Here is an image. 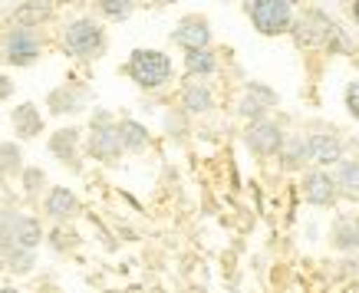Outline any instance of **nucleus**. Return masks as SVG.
<instances>
[{"mask_svg":"<svg viewBox=\"0 0 359 293\" xmlns=\"http://www.w3.org/2000/svg\"><path fill=\"white\" fill-rule=\"evenodd\" d=\"M43 240V228L40 221L30 214H17V211H7L0 217V250L11 254V250H33Z\"/></svg>","mask_w":359,"mask_h":293,"instance_id":"1","label":"nucleus"},{"mask_svg":"<svg viewBox=\"0 0 359 293\" xmlns=\"http://www.w3.org/2000/svg\"><path fill=\"white\" fill-rule=\"evenodd\" d=\"M172 60L162 50H135L129 56V76L139 83L142 89H158L172 79Z\"/></svg>","mask_w":359,"mask_h":293,"instance_id":"2","label":"nucleus"},{"mask_svg":"<svg viewBox=\"0 0 359 293\" xmlns=\"http://www.w3.org/2000/svg\"><path fill=\"white\" fill-rule=\"evenodd\" d=\"M63 46L79 60H96L106 50V33H102V27L96 20L79 17L63 30Z\"/></svg>","mask_w":359,"mask_h":293,"instance_id":"3","label":"nucleus"},{"mask_svg":"<svg viewBox=\"0 0 359 293\" xmlns=\"http://www.w3.org/2000/svg\"><path fill=\"white\" fill-rule=\"evenodd\" d=\"M248 13L254 20V27L261 33H267V36L287 33L290 23H294V11H290L287 0H254V4H248Z\"/></svg>","mask_w":359,"mask_h":293,"instance_id":"4","label":"nucleus"},{"mask_svg":"<svg viewBox=\"0 0 359 293\" xmlns=\"http://www.w3.org/2000/svg\"><path fill=\"white\" fill-rule=\"evenodd\" d=\"M89 155L99 158V162H116L122 155V142H119V132L112 125L109 112H96L93 119V132H89Z\"/></svg>","mask_w":359,"mask_h":293,"instance_id":"5","label":"nucleus"},{"mask_svg":"<svg viewBox=\"0 0 359 293\" xmlns=\"http://www.w3.org/2000/svg\"><path fill=\"white\" fill-rule=\"evenodd\" d=\"M40 50H43V43H40V33L27 30V27L11 30L7 43H4V56H7V63H13V66H30L33 60L40 56Z\"/></svg>","mask_w":359,"mask_h":293,"instance_id":"6","label":"nucleus"},{"mask_svg":"<svg viewBox=\"0 0 359 293\" xmlns=\"http://www.w3.org/2000/svg\"><path fill=\"white\" fill-rule=\"evenodd\" d=\"M244 142H248V149L254 155H264V158H267V155H277L283 149V129L277 125V122H271V119L250 122Z\"/></svg>","mask_w":359,"mask_h":293,"instance_id":"7","label":"nucleus"},{"mask_svg":"<svg viewBox=\"0 0 359 293\" xmlns=\"http://www.w3.org/2000/svg\"><path fill=\"white\" fill-rule=\"evenodd\" d=\"M172 40L178 46H185V53H195V50H208L211 43V27H208L205 17H185V20L175 27Z\"/></svg>","mask_w":359,"mask_h":293,"instance_id":"8","label":"nucleus"},{"mask_svg":"<svg viewBox=\"0 0 359 293\" xmlns=\"http://www.w3.org/2000/svg\"><path fill=\"white\" fill-rule=\"evenodd\" d=\"M273 102H277V96H273L271 89L248 86L244 89V96H241V102H238V112L244 116V119H250V122H261Z\"/></svg>","mask_w":359,"mask_h":293,"instance_id":"9","label":"nucleus"},{"mask_svg":"<svg viewBox=\"0 0 359 293\" xmlns=\"http://www.w3.org/2000/svg\"><path fill=\"white\" fill-rule=\"evenodd\" d=\"M304 198L310 205H333L337 201V182L327 172L304 175Z\"/></svg>","mask_w":359,"mask_h":293,"instance_id":"10","label":"nucleus"},{"mask_svg":"<svg viewBox=\"0 0 359 293\" xmlns=\"http://www.w3.org/2000/svg\"><path fill=\"white\" fill-rule=\"evenodd\" d=\"M306 152H310V162H316V165L343 162V145H339L337 135H310L306 139Z\"/></svg>","mask_w":359,"mask_h":293,"instance_id":"11","label":"nucleus"},{"mask_svg":"<svg viewBox=\"0 0 359 293\" xmlns=\"http://www.w3.org/2000/svg\"><path fill=\"white\" fill-rule=\"evenodd\" d=\"M46 214L53 217V221H69V217H76L79 214V201H76V195L69 191V188H53L50 195H46Z\"/></svg>","mask_w":359,"mask_h":293,"instance_id":"12","label":"nucleus"},{"mask_svg":"<svg viewBox=\"0 0 359 293\" xmlns=\"http://www.w3.org/2000/svg\"><path fill=\"white\" fill-rule=\"evenodd\" d=\"M76 145H79V129H60L53 139H50V152H53L63 165H69V168H79Z\"/></svg>","mask_w":359,"mask_h":293,"instance_id":"13","label":"nucleus"},{"mask_svg":"<svg viewBox=\"0 0 359 293\" xmlns=\"http://www.w3.org/2000/svg\"><path fill=\"white\" fill-rule=\"evenodd\" d=\"M13 132L20 139H33L36 132H43V116L33 102H23V106L13 109Z\"/></svg>","mask_w":359,"mask_h":293,"instance_id":"14","label":"nucleus"},{"mask_svg":"<svg viewBox=\"0 0 359 293\" xmlns=\"http://www.w3.org/2000/svg\"><path fill=\"white\" fill-rule=\"evenodd\" d=\"M86 102V93L76 86H60L50 93V112L53 116H63V112H76Z\"/></svg>","mask_w":359,"mask_h":293,"instance_id":"15","label":"nucleus"},{"mask_svg":"<svg viewBox=\"0 0 359 293\" xmlns=\"http://www.w3.org/2000/svg\"><path fill=\"white\" fill-rule=\"evenodd\" d=\"M116 132H119L122 152H142V149L149 145V132H145V125L135 119H122L119 125H116Z\"/></svg>","mask_w":359,"mask_h":293,"instance_id":"16","label":"nucleus"},{"mask_svg":"<svg viewBox=\"0 0 359 293\" xmlns=\"http://www.w3.org/2000/svg\"><path fill=\"white\" fill-rule=\"evenodd\" d=\"M333 247L356 250L359 247V221L356 217H339L333 224Z\"/></svg>","mask_w":359,"mask_h":293,"instance_id":"17","label":"nucleus"},{"mask_svg":"<svg viewBox=\"0 0 359 293\" xmlns=\"http://www.w3.org/2000/svg\"><path fill=\"white\" fill-rule=\"evenodd\" d=\"M182 102H185L188 112H208V109L215 106L211 89H208L205 83H191V86H185V93H182Z\"/></svg>","mask_w":359,"mask_h":293,"instance_id":"18","label":"nucleus"},{"mask_svg":"<svg viewBox=\"0 0 359 293\" xmlns=\"http://www.w3.org/2000/svg\"><path fill=\"white\" fill-rule=\"evenodd\" d=\"M185 69L191 76H211L218 69V60L211 50H195V53H185Z\"/></svg>","mask_w":359,"mask_h":293,"instance_id":"19","label":"nucleus"},{"mask_svg":"<svg viewBox=\"0 0 359 293\" xmlns=\"http://www.w3.org/2000/svg\"><path fill=\"white\" fill-rule=\"evenodd\" d=\"M283 168H300L304 162H310V152H306V139L294 135V139H283Z\"/></svg>","mask_w":359,"mask_h":293,"instance_id":"20","label":"nucleus"},{"mask_svg":"<svg viewBox=\"0 0 359 293\" xmlns=\"http://www.w3.org/2000/svg\"><path fill=\"white\" fill-rule=\"evenodd\" d=\"M333 182H337V191L359 198V162H339V175Z\"/></svg>","mask_w":359,"mask_h":293,"instance_id":"21","label":"nucleus"},{"mask_svg":"<svg viewBox=\"0 0 359 293\" xmlns=\"http://www.w3.org/2000/svg\"><path fill=\"white\" fill-rule=\"evenodd\" d=\"M20 172V149L13 142H4L0 145V175H13Z\"/></svg>","mask_w":359,"mask_h":293,"instance_id":"22","label":"nucleus"},{"mask_svg":"<svg viewBox=\"0 0 359 293\" xmlns=\"http://www.w3.org/2000/svg\"><path fill=\"white\" fill-rule=\"evenodd\" d=\"M4 261L11 267L13 273H30L33 271V250H11V254H4Z\"/></svg>","mask_w":359,"mask_h":293,"instance_id":"23","label":"nucleus"},{"mask_svg":"<svg viewBox=\"0 0 359 293\" xmlns=\"http://www.w3.org/2000/svg\"><path fill=\"white\" fill-rule=\"evenodd\" d=\"M46 13H50V7H20V11H17V20H20V27L33 30V23L43 20Z\"/></svg>","mask_w":359,"mask_h":293,"instance_id":"24","label":"nucleus"},{"mask_svg":"<svg viewBox=\"0 0 359 293\" xmlns=\"http://www.w3.org/2000/svg\"><path fill=\"white\" fill-rule=\"evenodd\" d=\"M99 11L106 13V17H112V20H122V17H129V13H132V4H116V0H102V4H99Z\"/></svg>","mask_w":359,"mask_h":293,"instance_id":"25","label":"nucleus"},{"mask_svg":"<svg viewBox=\"0 0 359 293\" xmlns=\"http://www.w3.org/2000/svg\"><path fill=\"white\" fill-rule=\"evenodd\" d=\"M23 182H27V195H36L40 185H43V172H40V168H30V172L23 175Z\"/></svg>","mask_w":359,"mask_h":293,"instance_id":"26","label":"nucleus"},{"mask_svg":"<svg viewBox=\"0 0 359 293\" xmlns=\"http://www.w3.org/2000/svg\"><path fill=\"white\" fill-rule=\"evenodd\" d=\"M346 106H349V112L359 119V83H353V86L346 89Z\"/></svg>","mask_w":359,"mask_h":293,"instance_id":"27","label":"nucleus"},{"mask_svg":"<svg viewBox=\"0 0 359 293\" xmlns=\"http://www.w3.org/2000/svg\"><path fill=\"white\" fill-rule=\"evenodd\" d=\"M353 17H356V20H359V0H356V4H353Z\"/></svg>","mask_w":359,"mask_h":293,"instance_id":"28","label":"nucleus"},{"mask_svg":"<svg viewBox=\"0 0 359 293\" xmlns=\"http://www.w3.org/2000/svg\"><path fill=\"white\" fill-rule=\"evenodd\" d=\"M0 293H20V290H13V287H0Z\"/></svg>","mask_w":359,"mask_h":293,"instance_id":"29","label":"nucleus"}]
</instances>
